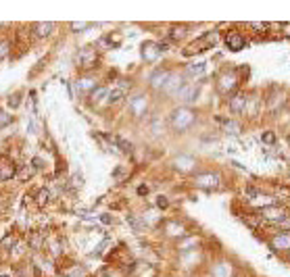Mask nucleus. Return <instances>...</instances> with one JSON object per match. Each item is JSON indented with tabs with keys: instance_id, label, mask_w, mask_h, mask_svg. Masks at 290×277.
I'll return each mask as SVG.
<instances>
[{
	"instance_id": "obj_7",
	"label": "nucleus",
	"mask_w": 290,
	"mask_h": 277,
	"mask_svg": "<svg viewBox=\"0 0 290 277\" xmlns=\"http://www.w3.org/2000/svg\"><path fill=\"white\" fill-rule=\"evenodd\" d=\"M215 121L221 125V133H228V135H240L242 133V123H240V119H236V117H215Z\"/></svg>"
},
{
	"instance_id": "obj_2",
	"label": "nucleus",
	"mask_w": 290,
	"mask_h": 277,
	"mask_svg": "<svg viewBox=\"0 0 290 277\" xmlns=\"http://www.w3.org/2000/svg\"><path fill=\"white\" fill-rule=\"evenodd\" d=\"M194 123H196V113L188 107H178L172 111V115H169V127L178 133L188 131Z\"/></svg>"
},
{
	"instance_id": "obj_11",
	"label": "nucleus",
	"mask_w": 290,
	"mask_h": 277,
	"mask_svg": "<svg viewBox=\"0 0 290 277\" xmlns=\"http://www.w3.org/2000/svg\"><path fill=\"white\" fill-rule=\"evenodd\" d=\"M169 75H172V71H169V69H165V67H157L155 71L150 73V77H148L150 88H152V90H163V85L167 83Z\"/></svg>"
},
{
	"instance_id": "obj_19",
	"label": "nucleus",
	"mask_w": 290,
	"mask_h": 277,
	"mask_svg": "<svg viewBox=\"0 0 290 277\" xmlns=\"http://www.w3.org/2000/svg\"><path fill=\"white\" fill-rule=\"evenodd\" d=\"M165 234L169 238H186L188 236V229H186L184 223H180V221H167L165 223Z\"/></svg>"
},
{
	"instance_id": "obj_29",
	"label": "nucleus",
	"mask_w": 290,
	"mask_h": 277,
	"mask_svg": "<svg viewBox=\"0 0 290 277\" xmlns=\"http://www.w3.org/2000/svg\"><path fill=\"white\" fill-rule=\"evenodd\" d=\"M248 75H251V67L248 65H240V67H238V77H240V83H244L248 79Z\"/></svg>"
},
{
	"instance_id": "obj_1",
	"label": "nucleus",
	"mask_w": 290,
	"mask_h": 277,
	"mask_svg": "<svg viewBox=\"0 0 290 277\" xmlns=\"http://www.w3.org/2000/svg\"><path fill=\"white\" fill-rule=\"evenodd\" d=\"M240 90V77H238V67H226L217 73V92L224 96H232Z\"/></svg>"
},
{
	"instance_id": "obj_36",
	"label": "nucleus",
	"mask_w": 290,
	"mask_h": 277,
	"mask_svg": "<svg viewBox=\"0 0 290 277\" xmlns=\"http://www.w3.org/2000/svg\"><path fill=\"white\" fill-rule=\"evenodd\" d=\"M88 27H90L88 23H73V25H71L73 31H81V29H88Z\"/></svg>"
},
{
	"instance_id": "obj_6",
	"label": "nucleus",
	"mask_w": 290,
	"mask_h": 277,
	"mask_svg": "<svg viewBox=\"0 0 290 277\" xmlns=\"http://www.w3.org/2000/svg\"><path fill=\"white\" fill-rule=\"evenodd\" d=\"M246 98H248V94H246L244 90L234 92V94L230 96V100H228V109H230V113L236 115V117H242L244 111H246Z\"/></svg>"
},
{
	"instance_id": "obj_12",
	"label": "nucleus",
	"mask_w": 290,
	"mask_h": 277,
	"mask_svg": "<svg viewBox=\"0 0 290 277\" xmlns=\"http://www.w3.org/2000/svg\"><path fill=\"white\" fill-rule=\"evenodd\" d=\"M198 94H200V85H198V83H184L182 90H180L176 96H178L182 102H186V105H192V102H196Z\"/></svg>"
},
{
	"instance_id": "obj_41",
	"label": "nucleus",
	"mask_w": 290,
	"mask_h": 277,
	"mask_svg": "<svg viewBox=\"0 0 290 277\" xmlns=\"http://www.w3.org/2000/svg\"><path fill=\"white\" fill-rule=\"evenodd\" d=\"M288 173H290V171H288Z\"/></svg>"
},
{
	"instance_id": "obj_15",
	"label": "nucleus",
	"mask_w": 290,
	"mask_h": 277,
	"mask_svg": "<svg viewBox=\"0 0 290 277\" xmlns=\"http://www.w3.org/2000/svg\"><path fill=\"white\" fill-rule=\"evenodd\" d=\"M234 273H236V269H234V265L230 263V261H217V263H213V267H211V275L213 277H234Z\"/></svg>"
},
{
	"instance_id": "obj_8",
	"label": "nucleus",
	"mask_w": 290,
	"mask_h": 277,
	"mask_svg": "<svg viewBox=\"0 0 290 277\" xmlns=\"http://www.w3.org/2000/svg\"><path fill=\"white\" fill-rule=\"evenodd\" d=\"M224 44H226V48L230 50V53H240V50L246 46V40H244V36L240 31L232 29L224 36Z\"/></svg>"
},
{
	"instance_id": "obj_28",
	"label": "nucleus",
	"mask_w": 290,
	"mask_h": 277,
	"mask_svg": "<svg viewBox=\"0 0 290 277\" xmlns=\"http://www.w3.org/2000/svg\"><path fill=\"white\" fill-rule=\"evenodd\" d=\"M48 198H50V192L46 188H42V190H38V194H36V202L40 204V206H44L46 202H48Z\"/></svg>"
},
{
	"instance_id": "obj_24",
	"label": "nucleus",
	"mask_w": 290,
	"mask_h": 277,
	"mask_svg": "<svg viewBox=\"0 0 290 277\" xmlns=\"http://www.w3.org/2000/svg\"><path fill=\"white\" fill-rule=\"evenodd\" d=\"M186 31H188V27H186V25H176V27H172V33H169V42L182 40V38L186 36Z\"/></svg>"
},
{
	"instance_id": "obj_35",
	"label": "nucleus",
	"mask_w": 290,
	"mask_h": 277,
	"mask_svg": "<svg viewBox=\"0 0 290 277\" xmlns=\"http://www.w3.org/2000/svg\"><path fill=\"white\" fill-rule=\"evenodd\" d=\"M17 238L15 236H7L3 242H0V244H3V248H11V244H13V242H15Z\"/></svg>"
},
{
	"instance_id": "obj_38",
	"label": "nucleus",
	"mask_w": 290,
	"mask_h": 277,
	"mask_svg": "<svg viewBox=\"0 0 290 277\" xmlns=\"http://www.w3.org/2000/svg\"><path fill=\"white\" fill-rule=\"evenodd\" d=\"M100 219H102V223H107V225H111V223H113V219H111V215H102Z\"/></svg>"
},
{
	"instance_id": "obj_40",
	"label": "nucleus",
	"mask_w": 290,
	"mask_h": 277,
	"mask_svg": "<svg viewBox=\"0 0 290 277\" xmlns=\"http://www.w3.org/2000/svg\"><path fill=\"white\" fill-rule=\"evenodd\" d=\"M0 277H9V275H0Z\"/></svg>"
},
{
	"instance_id": "obj_37",
	"label": "nucleus",
	"mask_w": 290,
	"mask_h": 277,
	"mask_svg": "<svg viewBox=\"0 0 290 277\" xmlns=\"http://www.w3.org/2000/svg\"><path fill=\"white\" fill-rule=\"evenodd\" d=\"M19 98H21L19 94L13 96V98H11V107H19V105H21V100H19Z\"/></svg>"
},
{
	"instance_id": "obj_18",
	"label": "nucleus",
	"mask_w": 290,
	"mask_h": 277,
	"mask_svg": "<svg viewBox=\"0 0 290 277\" xmlns=\"http://www.w3.org/2000/svg\"><path fill=\"white\" fill-rule=\"evenodd\" d=\"M130 109H132V115L134 117H144L146 111H148V98L144 94L136 96L132 102H130Z\"/></svg>"
},
{
	"instance_id": "obj_21",
	"label": "nucleus",
	"mask_w": 290,
	"mask_h": 277,
	"mask_svg": "<svg viewBox=\"0 0 290 277\" xmlns=\"http://www.w3.org/2000/svg\"><path fill=\"white\" fill-rule=\"evenodd\" d=\"M109 88H105V85H100V88H96L92 94H90V102L92 105H98V102H102V100H109Z\"/></svg>"
},
{
	"instance_id": "obj_3",
	"label": "nucleus",
	"mask_w": 290,
	"mask_h": 277,
	"mask_svg": "<svg viewBox=\"0 0 290 277\" xmlns=\"http://www.w3.org/2000/svg\"><path fill=\"white\" fill-rule=\"evenodd\" d=\"M217 42H219V33L217 31H207V33H202V36H198L194 42H190L182 53H184V57H194V55L204 53V50L215 48Z\"/></svg>"
},
{
	"instance_id": "obj_14",
	"label": "nucleus",
	"mask_w": 290,
	"mask_h": 277,
	"mask_svg": "<svg viewBox=\"0 0 290 277\" xmlns=\"http://www.w3.org/2000/svg\"><path fill=\"white\" fill-rule=\"evenodd\" d=\"M140 55H142V61H144V63H155V61L159 59V55H161L159 44H157V42H142Z\"/></svg>"
},
{
	"instance_id": "obj_22",
	"label": "nucleus",
	"mask_w": 290,
	"mask_h": 277,
	"mask_svg": "<svg viewBox=\"0 0 290 277\" xmlns=\"http://www.w3.org/2000/svg\"><path fill=\"white\" fill-rule=\"evenodd\" d=\"M204 71H207V63H194V65H188L186 67V75L188 77H196V75H202Z\"/></svg>"
},
{
	"instance_id": "obj_39",
	"label": "nucleus",
	"mask_w": 290,
	"mask_h": 277,
	"mask_svg": "<svg viewBox=\"0 0 290 277\" xmlns=\"http://www.w3.org/2000/svg\"><path fill=\"white\" fill-rule=\"evenodd\" d=\"M148 192V188L146 186H142V188H138V194H146Z\"/></svg>"
},
{
	"instance_id": "obj_17",
	"label": "nucleus",
	"mask_w": 290,
	"mask_h": 277,
	"mask_svg": "<svg viewBox=\"0 0 290 277\" xmlns=\"http://www.w3.org/2000/svg\"><path fill=\"white\" fill-rule=\"evenodd\" d=\"M178 171H184V173H190L194 167H196V159L194 157H190V154H178V157L174 159V163H172Z\"/></svg>"
},
{
	"instance_id": "obj_26",
	"label": "nucleus",
	"mask_w": 290,
	"mask_h": 277,
	"mask_svg": "<svg viewBox=\"0 0 290 277\" xmlns=\"http://www.w3.org/2000/svg\"><path fill=\"white\" fill-rule=\"evenodd\" d=\"M128 223L132 225V227H134L136 232H144V229H146V225L142 223V219H140V217H128Z\"/></svg>"
},
{
	"instance_id": "obj_20",
	"label": "nucleus",
	"mask_w": 290,
	"mask_h": 277,
	"mask_svg": "<svg viewBox=\"0 0 290 277\" xmlns=\"http://www.w3.org/2000/svg\"><path fill=\"white\" fill-rule=\"evenodd\" d=\"M98 88V85H96V79L94 77H81L79 81H77V92L79 94H92L94 90Z\"/></svg>"
},
{
	"instance_id": "obj_27",
	"label": "nucleus",
	"mask_w": 290,
	"mask_h": 277,
	"mask_svg": "<svg viewBox=\"0 0 290 277\" xmlns=\"http://www.w3.org/2000/svg\"><path fill=\"white\" fill-rule=\"evenodd\" d=\"M246 27L251 29V31H259V33H267L269 31V23H246Z\"/></svg>"
},
{
	"instance_id": "obj_10",
	"label": "nucleus",
	"mask_w": 290,
	"mask_h": 277,
	"mask_svg": "<svg viewBox=\"0 0 290 277\" xmlns=\"http://www.w3.org/2000/svg\"><path fill=\"white\" fill-rule=\"evenodd\" d=\"M186 83V77H184V73H174L172 71V75H169V79H167V83L163 85V94H167V96H176L180 90H182V85Z\"/></svg>"
},
{
	"instance_id": "obj_25",
	"label": "nucleus",
	"mask_w": 290,
	"mask_h": 277,
	"mask_svg": "<svg viewBox=\"0 0 290 277\" xmlns=\"http://www.w3.org/2000/svg\"><path fill=\"white\" fill-rule=\"evenodd\" d=\"M140 219H142V223L146 225V227H148V225H157V223H159V215H157L155 211H146Z\"/></svg>"
},
{
	"instance_id": "obj_5",
	"label": "nucleus",
	"mask_w": 290,
	"mask_h": 277,
	"mask_svg": "<svg viewBox=\"0 0 290 277\" xmlns=\"http://www.w3.org/2000/svg\"><path fill=\"white\" fill-rule=\"evenodd\" d=\"M269 248L276 254L290 256V232H276L269 238Z\"/></svg>"
},
{
	"instance_id": "obj_9",
	"label": "nucleus",
	"mask_w": 290,
	"mask_h": 277,
	"mask_svg": "<svg viewBox=\"0 0 290 277\" xmlns=\"http://www.w3.org/2000/svg\"><path fill=\"white\" fill-rule=\"evenodd\" d=\"M75 61L81 69H94L98 65V53L94 48H81L75 57Z\"/></svg>"
},
{
	"instance_id": "obj_32",
	"label": "nucleus",
	"mask_w": 290,
	"mask_h": 277,
	"mask_svg": "<svg viewBox=\"0 0 290 277\" xmlns=\"http://www.w3.org/2000/svg\"><path fill=\"white\" fill-rule=\"evenodd\" d=\"M274 229H276V232H290V217H286L282 223H278Z\"/></svg>"
},
{
	"instance_id": "obj_30",
	"label": "nucleus",
	"mask_w": 290,
	"mask_h": 277,
	"mask_svg": "<svg viewBox=\"0 0 290 277\" xmlns=\"http://www.w3.org/2000/svg\"><path fill=\"white\" fill-rule=\"evenodd\" d=\"M261 142H263V144H276V133L271 131V129L263 131V135H261Z\"/></svg>"
},
{
	"instance_id": "obj_31",
	"label": "nucleus",
	"mask_w": 290,
	"mask_h": 277,
	"mask_svg": "<svg viewBox=\"0 0 290 277\" xmlns=\"http://www.w3.org/2000/svg\"><path fill=\"white\" fill-rule=\"evenodd\" d=\"M11 123H13V117H11L9 113H5V111H0V129L7 127V125H11Z\"/></svg>"
},
{
	"instance_id": "obj_13",
	"label": "nucleus",
	"mask_w": 290,
	"mask_h": 277,
	"mask_svg": "<svg viewBox=\"0 0 290 277\" xmlns=\"http://www.w3.org/2000/svg\"><path fill=\"white\" fill-rule=\"evenodd\" d=\"M15 173H17V167H15L13 159L7 157V154H0V181L13 179Z\"/></svg>"
},
{
	"instance_id": "obj_4",
	"label": "nucleus",
	"mask_w": 290,
	"mask_h": 277,
	"mask_svg": "<svg viewBox=\"0 0 290 277\" xmlns=\"http://www.w3.org/2000/svg\"><path fill=\"white\" fill-rule=\"evenodd\" d=\"M194 186L200 190H207V192H213V190L221 188V175L215 171H202L198 175H194Z\"/></svg>"
},
{
	"instance_id": "obj_23",
	"label": "nucleus",
	"mask_w": 290,
	"mask_h": 277,
	"mask_svg": "<svg viewBox=\"0 0 290 277\" xmlns=\"http://www.w3.org/2000/svg\"><path fill=\"white\" fill-rule=\"evenodd\" d=\"M53 29H55V25H53V23H36V25H33V31H36V36H38V38H46Z\"/></svg>"
},
{
	"instance_id": "obj_34",
	"label": "nucleus",
	"mask_w": 290,
	"mask_h": 277,
	"mask_svg": "<svg viewBox=\"0 0 290 277\" xmlns=\"http://www.w3.org/2000/svg\"><path fill=\"white\" fill-rule=\"evenodd\" d=\"M157 206H159V209H163V211H165L167 206H169V200H167L165 196H159V198H157Z\"/></svg>"
},
{
	"instance_id": "obj_33",
	"label": "nucleus",
	"mask_w": 290,
	"mask_h": 277,
	"mask_svg": "<svg viewBox=\"0 0 290 277\" xmlns=\"http://www.w3.org/2000/svg\"><path fill=\"white\" fill-rule=\"evenodd\" d=\"M7 55H9V42L3 40V42H0V59H5Z\"/></svg>"
},
{
	"instance_id": "obj_16",
	"label": "nucleus",
	"mask_w": 290,
	"mask_h": 277,
	"mask_svg": "<svg viewBox=\"0 0 290 277\" xmlns=\"http://www.w3.org/2000/svg\"><path fill=\"white\" fill-rule=\"evenodd\" d=\"M128 92H130V81H119V85L115 90L109 92V105H117V102H121L128 98Z\"/></svg>"
}]
</instances>
